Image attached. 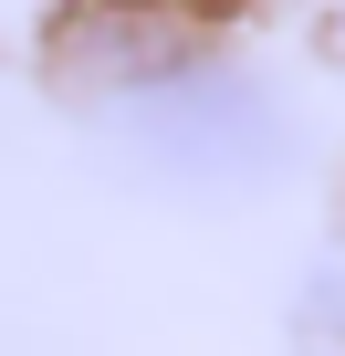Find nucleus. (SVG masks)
Wrapping results in <instances>:
<instances>
[{
    "instance_id": "nucleus-1",
    "label": "nucleus",
    "mask_w": 345,
    "mask_h": 356,
    "mask_svg": "<svg viewBox=\"0 0 345 356\" xmlns=\"http://www.w3.org/2000/svg\"><path fill=\"white\" fill-rule=\"evenodd\" d=\"M105 136L189 189H262V178L293 157V115L272 84L230 74V63H157L136 84H115L105 105Z\"/></svg>"
},
{
    "instance_id": "nucleus-2",
    "label": "nucleus",
    "mask_w": 345,
    "mask_h": 356,
    "mask_svg": "<svg viewBox=\"0 0 345 356\" xmlns=\"http://www.w3.org/2000/svg\"><path fill=\"white\" fill-rule=\"evenodd\" d=\"M303 325H314V335H345V252L303 283Z\"/></svg>"
}]
</instances>
